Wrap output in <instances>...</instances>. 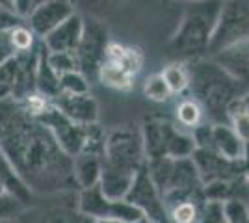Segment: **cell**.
<instances>
[{
  "instance_id": "11",
  "label": "cell",
  "mask_w": 249,
  "mask_h": 223,
  "mask_svg": "<svg viewBox=\"0 0 249 223\" xmlns=\"http://www.w3.org/2000/svg\"><path fill=\"white\" fill-rule=\"evenodd\" d=\"M190 158L194 160L203 184L214 181H231L236 179L240 173H246L244 160H229L212 149L196 147Z\"/></svg>"
},
{
  "instance_id": "41",
  "label": "cell",
  "mask_w": 249,
  "mask_h": 223,
  "mask_svg": "<svg viewBox=\"0 0 249 223\" xmlns=\"http://www.w3.org/2000/svg\"><path fill=\"white\" fill-rule=\"evenodd\" d=\"M6 193H8V191H6L4 184H2V181H0V197H2V195H6Z\"/></svg>"
},
{
  "instance_id": "38",
  "label": "cell",
  "mask_w": 249,
  "mask_h": 223,
  "mask_svg": "<svg viewBox=\"0 0 249 223\" xmlns=\"http://www.w3.org/2000/svg\"><path fill=\"white\" fill-rule=\"evenodd\" d=\"M240 103H242V104H244V108H246V110L249 112V91L244 97H242V99H240Z\"/></svg>"
},
{
  "instance_id": "39",
  "label": "cell",
  "mask_w": 249,
  "mask_h": 223,
  "mask_svg": "<svg viewBox=\"0 0 249 223\" xmlns=\"http://www.w3.org/2000/svg\"><path fill=\"white\" fill-rule=\"evenodd\" d=\"M0 6H4V8H10L13 10V0H0ZM15 11V10H13Z\"/></svg>"
},
{
  "instance_id": "22",
  "label": "cell",
  "mask_w": 249,
  "mask_h": 223,
  "mask_svg": "<svg viewBox=\"0 0 249 223\" xmlns=\"http://www.w3.org/2000/svg\"><path fill=\"white\" fill-rule=\"evenodd\" d=\"M19 69H21V64L17 54L8 62L0 64V101L13 99L17 82H19Z\"/></svg>"
},
{
  "instance_id": "8",
  "label": "cell",
  "mask_w": 249,
  "mask_h": 223,
  "mask_svg": "<svg viewBox=\"0 0 249 223\" xmlns=\"http://www.w3.org/2000/svg\"><path fill=\"white\" fill-rule=\"evenodd\" d=\"M78 208H80L82 216L91 218V220L115 218V220H121V222L132 223L136 220H140L142 216H145L132 203L124 201V199H110V197H106L99 184H95L91 188H84L80 191Z\"/></svg>"
},
{
  "instance_id": "4",
  "label": "cell",
  "mask_w": 249,
  "mask_h": 223,
  "mask_svg": "<svg viewBox=\"0 0 249 223\" xmlns=\"http://www.w3.org/2000/svg\"><path fill=\"white\" fill-rule=\"evenodd\" d=\"M143 151L147 160L158 158H190L197 143L194 134L178 130L175 125L164 119H151L142 128Z\"/></svg>"
},
{
  "instance_id": "29",
  "label": "cell",
  "mask_w": 249,
  "mask_h": 223,
  "mask_svg": "<svg viewBox=\"0 0 249 223\" xmlns=\"http://www.w3.org/2000/svg\"><path fill=\"white\" fill-rule=\"evenodd\" d=\"M227 223H249V206L240 197H232L223 203Z\"/></svg>"
},
{
  "instance_id": "14",
  "label": "cell",
  "mask_w": 249,
  "mask_h": 223,
  "mask_svg": "<svg viewBox=\"0 0 249 223\" xmlns=\"http://www.w3.org/2000/svg\"><path fill=\"white\" fill-rule=\"evenodd\" d=\"M52 104L78 125H91L99 121V104L89 93H60L52 99Z\"/></svg>"
},
{
  "instance_id": "44",
  "label": "cell",
  "mask_w": 249,
  "mask_h": 223,
  "mask_svg": "<svg viewBox=\"0 0 249 223\" xmlns=\"http://www.w3.org/2000/svg\"><path fill=\"white\" fill-rule=\"evenodd\" d=\"M71 2H73V4H74V2H76V0H71Z\"/></svg>"
},
{
  "instance_id": "27",
  "label": "cell",
  "mask_w": 249,
  "mask_h": 223,
  "mask_svg": "<svg viewBox=\"0 0 249 223\" xmlns=\"http://www.w3.org/2000/svg\"><path fill=\"white\" fill-rule=\"evenodd\" d=\"M229 125L234 128V132L246 143H249V112L240 103V99L234 101L231 110H229Z\"/></svg>"
},
{
  "instance_id": "35",
  "label": "cell",
  "mask_w": 249,
  "mask_h": 223,
  "mask_svg": "<svg viewBox=\"0 0 249 223\" xmlns=\"http://www.w3.org/2000/svg\"><path fill=\"white\" fill-rule=\"evenodd\" d=\"M22 24V17H19L17 13L10 8H4L0 6V32L2 30H11L15 26Z\"/></svg>"
},
{
  "instance_id": "45",
  "label": "cell",
  "mask_w": 249,
  "mask_h": 223,
  "mask_svg": "<svg viewBox=\"0 0 249 223\" xmlns=\"http://www.w3.org/2000/svg\"><path fill=\"white\" fill-rule=\"evenodd\" d=\"M43 2H45V0H43Z\"/></svg>"
},
{
  "instance_id": "1",
  "label": "cell",
  "mask_w": 249,
  "mask_h": 223,
  "mask_svg": "<svg viewBox=\"0 0 249 223\" xmlns=\"http://www.w3.org/2000/svg\"><path fill=\"white\" fill-rule=\"evenodd\" d=\"M0 151L32 191L51 193L76 186L73 158L21 101H0Z\"/></svg>"
},
{
  "instance_id": "6",
  "label": "cell",
  "mask_w": 249,
  "mask_h": 223,
  "mask_svg": "<svg viewBox=\"0 0 249 223\" xmlns=\"http://www.w3.org/2000/svg\"><path fill=\"white\" fill-rule=\"evenodd\" d=\"M249 37V0H223L218 15V22L208 45L212 56L232 43Z\"/></svg>"
},
{
  "instance_id": "7",
  "label": "cell",
  "mask_w": 249,
  "mask_h": 223,
  "mask_svg": "<svg viewBox=\"0 0 249 223\" xmlns=\"http://www.w3.org/2000/svg\"><path fill=\"white\" fill-rule=\"evenodd\" d=\"M108 45H110V37L104 22L93 15L84 17L82 37L74 51V58H76L78 71L86 74L88 80L99 78V71H101V65L104 64Z\"/></svg>"
},
{
  "instance_id": "9",
  "label": "cell",
  "mask_w": 249,
  "mask_h": 223,
  "mask_svg": "<svg viewBox=\"0 0 249 223\" xmlns=\"http://www.w3.org/2000/svg\"><path fill=\"white\" fill-rule=\"evenodd\" d=\"M34 116L37 117L43 125L51 130L52 136L56 138L58 145L63 149L65 154H69L71 158H74L78 153H82L89 125H78V123H74L73 119H69L65 114H62L52 103H47Z\"/></svg>"
},
{
  "instance_id": "37",
  "label": "cell",
  "mask_w": 249,
  "mask_h": 223,
  "mask_svg": "<svg viewBox=\"0 0 249 223\" xmlns=\"http://www.w3.org/2000/svg\"><path fill=\"white\" fill-rule=\"evenodd\" d=\"M95 223H126V222L115 220V218H99V220H95Z\"/></svg>"
},
{
  "instance_id": "15",
  "label": "cell",
  "mask_w": 249,
  "mask_h": 223,
  "mask_svg": "<svg viewBox=\"0 0 249 223\" xmlns=\"http://www.w3.org/2000/svg\"><path fill=\"white\" fill-rule=\"evenodd\" d=\"M84 17L78 13H71L63 22H60L52 32L43 37L45 47L51 52H73L78 47V41L82 37Z\"/></svg>"
},
{
  "instance_id": "21",
  "label": "cell",
  "mask_w": 249,
  "mask_h": 223,
  "mask_svg": "<svg viewBox=\"0 0 249 223\" xmlns=\"http://www.w3.org/2000/svg\"><path fill=\"white\" fill-rule=\"evenodd\" d=\"M134 76L136 74L128 71L126 67L115 64V62H108V60H104L101 71H99V80L115 89H128L134 82Z\"/></svg>"
},
{
  "instance_id": "12",
  "label": "cell",
  "mask_w": 249,
  "mask_h": 223,
  "mask_svg": "<svg viewBox=\"0 0 249 223\" xmlns=\"http://www.w3.org/2000/svg\"><path fill=\"white\" fill-rule=\"evenodd\" d=\"M73 6L74 4L71 0H45L26 17L28 28L34 32V35L43 39L60 22H63L71 13H74Z\"/></svg>"
},
{
  "instance_id": "31",
  "label": "cell",
  "mask_w": 249,
  "mask_h": 223,
  "mask_svg": "<svg viewBox=\"0 0 249 223\" xmlns=\"http://www.w3.org/2000/svg\"><path fill=\"white\" fill-rule=\"evenodd\" d=\"M47 60H49V65H51L58 74H63V73H67V71L78 69L76 58H74L73 52H51V51H49Z\"/></svg>"
},
{
  "instance_id": "30",
  "label": "cell",
  "mask_w": 249,
  "mask_h": 223,
  "mask_svg": "<svg viewBox=\"0 0 249 223\" xmlns=\"http://www.w3.org/2000/svg\"><path fill=\"white\" fill-rule=\"evenodd\" d=\"M197 223H227L225 212H223V203L207 199L205 205L201 206Z\"/></svg>"
},
{
  "instance_id": "43",
  "label": "cell",
  "mask_w": 249,
  "mask_h": 223,
  "mask_svg": "<svg viewBox=\"0 0 249 223\" xmlns=\"http://www.w3.org/2000/svg\"><path fill=\"white\" fill-rule=\"evenodd\" d=\"M0 223H11V220H6V222H0Z\"/></svg>"
},
{
  "instance_id": "19",
  "label": "cell",
  "mask_w": 249,
  "mask_h": 223,
  "mask_svg": "<svg viewBox=\"0 0 249 223\" xmlns=\"http://www.w3.org/2000/svg\"><path fill=\"white\" fill-rule=\"evenodd\" d=\"M0 181L4 184L6 191L15 199H19L21 203H28L32 199V193H34L32 188L24 182V179L17 173L13 164L6 158L2 151H0Z\"/></svg>"
},
{
  "instance_id": "42",
  "label": "cell",
  "mask_w": 249,
  "mask_h": 223,
  "mask_svg": "<svg viewBox=\"0 0 249 223\" xmlns=\"http://www.w3.org/2000/svg\"><path fill=\"white\" fill-rule=\"evenodd\" d=\"M178 2H196V0H178Z\"/></svg>"
},
{
  "instance_id": "32",
  "label": "cell",
  "mask_w": 249,
  "mask_h": 223,
  "mask_svg": "<svg viewBox=\"0 0 249 223\" xmlns=\"http://www.w3.org/2000/svg\"><path fill=\"white\" fill-rule=\"evenodd\" d=\"M10 34H11V41H13L15 49H17V54L34 49V37L36 35H34V32H32L28 26L19 24V26L11 28Z\"/></svg>"
},
{
  "instance_id": "34",
  "label": "cell",
  "mask_w": 249,
  "mask_h": 223,
  "mask_svg": "<svg viewBox=\"0 0 249 223\" xmlns=\"http://www.w3.org/2000/svg\"><path fill=\"white\" fill-rule=\"evenodd\" d=\"M15 54H17V49H15V45L11 41L10 30H2L0 32V64L8 62Z\"/></svg>"
},
{
  "instance_id": "13",
  "label": "cell",
  "mask_w": 249,
  "mask_h": 223,
  "mask_svg": "<svg viewBox=\"0 0 249 223\" xmlns=\"http://www.w3.org/2000/svg\"><path fill=\"white\" fill-rule=\"evenodd\" d=\"M249 91V37L208 56Z\"/></svg>"
},
{
  "instance_id": "2",
  "label": "cell",
  "mask_w": 249,
  "mask_h": 223,
  "mask_svg": "<svg viewBox=\"0 0 249 223\" xmlns=\"http://www.w3.org/2000/svg\"><path fill=\"white\" fill-rule=\"evenodd\" d=\"M190 69V91L212 123L229 125V110L248 93L244 86L227 74L212 58H196Z\"/></svg>"
},
{
  "instance_id": "28",
  "label": "cell",
  "mask_w": 249,
  "mask_h": 223,
  "mask_svg": "<svg viewBox=\"0 0 249 223\" xmlns=\"http://www.w3.org/2000/svg\"><path fill=\"white\" fill-rule=\"evenodd\" d=\"M60 87H62V93H74V95L89 93V80L84 73L74 69V71L60 74Z\"/></svg>"
},
{
  "instance_id": "24",
  "label": "cell",
  "mask_w": 249,
  "mask_h": 223,
  "mask_svg": "<svg viewBox=\"0 0 249 223\" xmlns=\"http://www.w3.org/2000/svg\"><path fill=\"white\" fill-rule=\"evenodd\" d=\"M203 116H205V112H203V108L196 99H184L177 104V119L182 127H199L201 121H203Z\"/></svg>"
},
{
  "instance_id": "25",
  "label": "cell",
  "mask_w": 249,
  "mask_h": 223,
  "mask_svg": "<svg viewBox=\"0 0 249 223\" xmlns=\"http://www.w3.org/2000/svg\"><path fill=\"white\" fill-rule=\"evenodd\" d=\"M171 93H182L190 87V69L186 64H171L162 71Z\"/></svg>"
},
{
  "instance_id": "20",
  "label": "cell",
  "mask_w": 249,
  "mask_h": 223,
  "mask_svg": "<svg viewBox=\"0 0 249 223\" xmlns=\"http://www.w3.org/2000/svg\"><path fill=\"white\" fill-rule=\"evenodd\" d=\"M134 177L136 175H128V173L103 168L99 186H101V190H103L106 197H110V199H124L126 191L130 190V184L134 181Z\"/></svg>"
},
{
  "instance_id": "3",
  "label": "cell",
  "mask_w": 249,
  "mask_h": 223,
  "mask_svg": "<svg viewBox=\"0 0 249 223\" xmlns=\"http://www.w3.org/2000/svg\"><path fill=\"white\" fill-rule=\"evenodd\" d=\"M223 0H196L188 2L182 19L171 35V51L186 60L203 58L208 54V45L218 22Z\"/></svg>"
},
{
  "instance_id": "5",
  "label": "cell",
  "mask_w": 249,
  "mask_h": 223,
  "mask_svg": "<svg viewBox=\"0 0 249 223\" xmlns=\"http://www.w3.org/2000/svg\"><path fill=\"white\" fill-rule=\"evenodd\" d=\"M145 166V151L142 132L119 127L106 136L103 154V168L136 175Z\"/></svg>"
},
{
  "instance_id": "16",
  "label": "cell",
  "mask_w": 249,
  "mask_h": 223,
  "mask_svg": "<svg viewBox=\"0 0 249 223\" xmlns=\"http://www.w3.org/2000/svg\"><path fill=\"white\" fill-rule=\"evenodd\" d=\"M212 151L229 160H244L246 141L234 132L231 125L212 123Z\"/></svg>"
},
{
  "instance_id": "17",
  "label": "cell",
  "mask_w": 249,
  "mask_h": 223,
  "mask_svg": "<svg viewBox=\"0 0 249 223\" xmlns=\"http://www.w3.org/2000/svg\"><path fill=\"white\" fill-rule=\"evenodd\" d=\"M101 173H103V156L101 154L82 151L73 158V175L76 186L80 190L99 184Z\"/></svg>"
},
{
  "instance_id": "18",
  "label": "cell",
  "mask_w": 249,
  "mask_h": 223,
  "mask_svg": "<svg viewBox=\"0 0 249 223\" xmlns=\"http://www.w3.org/2000/svg\"><path fill=\"white\" fill-rule=\"evenodd\" d=\"M47 56H49V49L45 47V43H41L39 54H37V69H36V89L45 99H54L62 93L60 74L49 65Z\"/></svg>"
},
{
  "instance_id": "26",
  "label": "cell",
  "mask_w": 249,
  "mask_h": 223,
  "mask_svg": "<svg viewBox=\"0 0 249 223\" xmlns=\"http://www.w3.org/2000/svg\"><path fill=\"white\" fill-rule=\"evenodd\" d=\"M143 95L149 99V101H155V103H166L169 97L173 95L167 82L164 80L162 73L151 74L143 84Z\"/></svg>"
},
{
  "instance_id": "10",
  "label": "cell",
  "mask_w": 249,
  "mask_h": 223,
  "mask_svg": "<svg viewBox=\"0 0 249 223\" xmlns=\"http://www.w3.org/2000/svg\"><path fill=\"white\" fill-rule=\"evenodd\" d=\"M124 201L132 203L134 206H138L142 212L145 214L147 218L155 220L156 223H171L164 199H162L156 184L151 179L147 166H143L136 173L134 181L130 184V190L124 195Z\"/></svg>"
},
{
  "instance_id": "33",
  "label": "cell",
  "mask_w": 249,
  "mask_h": 223,
  "mask_svg": "<svg viewBox=\"0 0 249 223\" xmlns=\"http://www.w3.org/2000/svg\"><path fill=\"white\" fill-rule=\"evenodd\" d=\"M24 208V203H21L19 199H15L13 195L6 193L0 197V222H6V220H11L13 216L21 212Z\"/></svg>"
},
{
  "instance_id": "46",
  "label": "cell",
  "mask_w": 249,
  "mask_h": 223,
  "mask_svg": "<svg viewBox=\"0 0 249 223\" xmlns=\"http://www.w3.org/2000/svg\"><path fill=\"white\" fill-rule=\"evenodd\" d=\"M248 179H249V177H248Z\"/></svg>"
},
{
  "instance_id": "36",
  "label": "cell",
  "mask_w": 249,
  "mask_h": 223,
  "mask_svg": "<svg viewBox=\"0 0 249 223\" xmlns=\"http://www.w3.org/2000/svg\"><path fill=\"white\" fill-rule=\"evenodd\" d=\"M41 2L43 0H13V10H15V13H17L19 17L26 19Z\"/></svg>"
},
{
  "instance_id": "40",
  "label": "cell",
  "mask_w": 249,
  "mask_h": 223,
  "mask_svg": "<svg viewBox=\"0 0 249 223\" xmlns=\"http://www.w3.org/2000/svg\"><path fill=\"white\" fill-rule=\"evenodd\" d=\"M132 223H156V222L151 220V218H147V216H142L140 220H136V222H132Z\"/></svg>"
},
{
  "instance_id": "23",
  "label": "cell",
  "mask_w": 249,
  "mask_h": 223,
  "mask_svg": "<svg viewBox=\"0 0 249 223\" xmlns=\"http://www.w3.org/2000/svg\"><path fill=\"white\" fill-rule=\"evenodd\" d=\"M205 203L197 201H178L171 206H167V214L171 223H197L201 206Z\"/></svg>"
}]
</instances>
